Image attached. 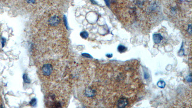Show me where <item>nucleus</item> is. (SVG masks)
<instances>
[{
    "mask_svg": "<svg viewBox=\"0 0 192 108\" xmlns=\"http://www.w3.org/2000/svg\"><path fill=\"white\" fill-rule=\"evenodd\" d=\"M45 95V104L48 108H64L67 106L70 88L66 83H47Z\"/></svg>",
    "mask_w": 192,
    "mask_h": 108,
    "instance_id": "1",
    "label": "nucleus"
},
{
    "mask_svg": "<svg viewBox=\"0 0 192 108\" xmlns=\"http://www.w3.org/2000/svg\"><path fill=\"white\" fill-rule=\"evenodd\" d=\"M61 69V65L58 62L46 61L40 66L38 74L41 80L51 83L58 78Z\"/></svg>",
    "mask_w": 192,
    "mask_h": 108,
    "instance_id": "2",
    "label": "nucleus"
},
{
    "mask_svg": "<svg viewBox=\"0 0 192 108\" xmlns=\"http://www.w3.org/2000/svg\"><path fill=\"white\" fill-rule=\"evenodd\" d=\"M61 22V18L57 15H53L49 17L48 23L49 26L52 27H56L58 26Z\"/></svg>",
    "mask_w": 192,
    "mask_h": 108,
    "instance_id": "3",
    "label": "nucleus"
},
{
    "mask_svg": "<svg viewBox=\"0 0 192 108\" xmlns=\"http://www.w3.org/2000/svg\"><path fill=\"white\" fill-rule=\"evenodd\" d=\"M83 94L87 98H92L96 95V90L91 87H88L85 89Z\"/></svg>",
    "mask_w": 192,
    "mask_h": 108,
    "instance_id": "4",
    "label": "nucleus"
},
{
    "mask_svg": "<svg viewBox=\"0 0 192 108\" xmlns=\"http://www.w3.org/2000/svg\"><path fill=\"white\" fill-rule=\"evenodd\" d=\"M128 103V100L127 99L125 98H121L117 102V106L119 108H124L127 106Z\"/></svg>",
    "mask_w": 192,
    "mask_h": 108,
    "instance_id": "5",
    "label": "nucleus"
},
{
    "mask_svg": "<svg viewBox=\"0 0 192 108\" xmlns=\"http://www.w3.org/2000/svg\"><path fill=\"white\" fill-rule=\"evenodd\" d=\"M153 40L155 43L158 44L163 39L162 36L160 34H154L153 36Z\"/></svg>",
    "mask_w": 192,
    "mask_h": 108,
    "instance_id": "6",
    "label": "nucleus"
},
{
    "mask_svg": "<svg viewBox=\"0 0 192 108\" xmlns=\"http://www.w3.org/2000/svg\"><path fill=\"white\" fill-rule=\"evenodd\" d=\"M117 49H118V51L120 53L124 52L127 50V48L124 46L122 45H119Z\"/></svg>",
    "mask_w": 192,
    "mask_h": 108,
    "instance_id": "7",
    "label": "nucleus"
},
{
    "mask_svg": "<svg viewBox=\"0 0 192 108\" xmlns=\"http://www.w3.org/2000/svg\"><path fill=\"white\" fill-rule=\"evenodd\" d=\"M166 85V84H165V82L163 81H159L157 83V85L160 88H163L165 87Z\"/></svg>",
    "mask_w": 192,
    "mask_h": 108,
    "instance_id": "8",
    "label": "nucleus"
},
{
    "mask_svg": "<svg viewBox=\"0 0 192 108\" xmlns=\"http://www.w3.org/2000/svg\"><path fill=\"white\" fill-rule=\"evenodd\" d=\"M80 36L83 39H87L88 37V34L86 31H83L80 33Z\"/></svg>",
    "mask_w": 192,
    "mask_h": 108,
    "instance_id": "9",
    "label": "nucleus"
},
{
    "mask_svg": "<svg viewBox=\"0 0 192 108\" xmlns=\"http://www.w3.org/2000/svg\"><path fill=\"white\" fill-rule=\"evenodd\" d=\"M36 0H26V2L29 4H34Z\"/></svg>",
    "mask_w": 192,
    "mask_h": 108,
    "instance_id": "10",
    "label": "nucleus"
},
{
    "mask_svg": "<svg viewBox=\"0 0 192 108\" xmlns=\"http://www.w3.org/2000/svg\"><path fill=\"white\" fill-rule=\"evenodd\" d=\"M188 33L190 35H191V32H192V30H191V25H189L188 26Z\"/></svg>",
    "mask_w": 192,
    "mask_h": 108,
    "instance_id": "11",
    "label": "nucleus"
},
{
    "mask_svg": "<svg viewBox=\"0 0 192 108\" xmlns=\"http://www.w3.org/2000/svg\"><path fill=\"white\" fill-rule=\"evenodd\" d=\"M144 77H145V78L146 79H147L149 78V74H148L147 73L144 72Z\"/></svg>",
    "mask_w": 192,
    "mask_h": 108,
    "instance_id": "12",
    "label": "nucleus"
},
{
    "mask_svg": "<svg viewBox=\"0 0 192 108\" xmlns=\"http://www.w3.org/2000/svg\"><path fill=\"white\" fill-rule=\"evenodd\" d=\"M82 55L84 57H87V58H92L91 56L88 53H83Z\"/></svg>",
    "mask_w": 192,
    "mask_h": 108,
    "instance_id": "13",
    "label": "nucleus"
},
{
    "mask_svg": "<svg viewBox=\"0 0 192 108\" xmlns=\"http://www.w3.org/2000/svg\"><path fill=\"white\" fill-rule=\"evenodd\" d=\"M180 52V56H182V55H183V54H184V50L182 49V45L181 46V48L180 49V51H179V52Z\"/></svg>",
    "mask_w": 192,
    "mask_h": 108,
    "instance_id": "14",
    "label": "nucleus"
},
{
    "mask_svg": "<svg viewBox=\"0 0 192 108\" xmlns=\"http://www.w3.org/2000/svg\"><path fill=\"white\" fill-rule=\"evenodd\" d=\"M187 81H189V82H191L192 79H191V74L190 75V76H189V77H188V78H187Z\"/></svg>",
    "mask_w": 192,
    "mask_h": 108,
    "instance_id": "15",
    "label": "nucleus"
},
{
    "mask_svg": "<svg viewBox=\"0 0 192 108\" xmlns=\"http://www.w3.org/2000/svg\"><path fill=\"white\" fill-rule=\"evenodd\" d=\"M106 56L108 57V58H111V57H112V54H107L106 55Z\"/></svg>",
    "mask_w": 192,
    "mask_h": 108,
    "instance_id": "16",
    "label": "nucleus"
},
{
    "mask_svg": "<svg viewBox=\"0 0 192 108\" xmlns=\"http://www.w3.org/2000/svg\"><path fill=\"white\" fill-rule=\"evenodd\" d=\"M105 2L106 3V4H107V5L108 6H109V2H108L107 0H105Z\"/></svg>",
    "mask_w": 192,
    "mask_h": 108,
    "instance_id": "17",
    "label": "nucleus"
},
{
    "mask_svg": "<svg viewBox=\"0 0 192 108\" xmlns=\"http://www.w3.org/2000/svg\"><path fill=\"white\" fill-rule=\"evenodd\" d=\"M90 1L92 2V3L93 4H96V3L95 2V1H94V0H90Z\"/></svg>",
    "mask_w": 192,
    "mask_h": 108,
    "instance_id": "18",
    "label": "nucleus"
}]
</instances>
